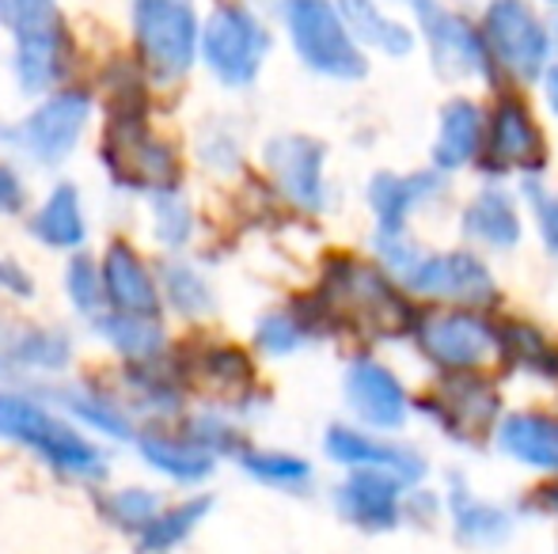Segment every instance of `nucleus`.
<instances>
[{
  "label": "nucleus",
  "mask_w": 558,
  "mask_h": 554,
  "mask_svg": "<svg viewBox=\"0 0 558 554\" xmlns=\"http://www.w3.org/2000/svg\"><path fill=\"white\" fill-rule=\"evenodd\" d=\"M0 444L27 456L65 487L96 490L114 479V448L69 421L43 387L0 380Z\"/></svg>",
  "instance_id": "obj_1"
},
{
  "label": "nucleus",
  "mask_w": 558,
  "mask_h": 554,
  "mask_svg": "<svg viewBox=\"0 0 558 554\" xmlns=\"http://www.w3.org/2000/svg\"><path fill=\"white\" fill-rule=\"evenodd\" d=\"M92 140H96V163L107 186L133 206L156 190L191 183L186 148L163 126V111L99 114Z\"/></svg>",
  "instance_id": "obj_2"
},
{
  "label": "nucleus",
  "mask_w": 558,
  "mask_h": 554,
  "mask_svg": "<svg viewBox=\"0 0 558 554\" xmlns=\"http://www.w3.org/2000/svg\"><path fill=\"white\" fill-rule=\"evenodd\" d=\"M96 88L81 76V81L31 99L15 119L0 122V152L20 160L31 175H61L96 137Z\"/></svg>",
  "instance_id": "obj_3"
},
{
  "label": "nucleus",
  "mask_w": 558,
  "mask_h": 554,
  "mask_svg": "<svg viewBox=\"0 0 558 554\" xmlns=\"http://www.w3.org/2000/svg\"><path fill=\"white\" fill-rule=\"evenodd\" d=\"M316 311L319 334L353 331L361 338H399V334L414 331L418 316L411 311V304L399 296V288L391 285L388 274H380L376 267L350 255H331L319 270V285L312 293H304Z\"/></svg>",
  "instance_id": "obj_4"
},
{
  "label": "nucleus",
  "mask_w": 558,
  "mask_h": 554,
  "mask_svg": "<svg viewBox=\"0 0 558 554\" xmlns=\"http://www.w3.org/2000/svg\"><path fill=\"white\" fill-rule=\"evenodd\" d=\"M198 0H125V50L163 107L198 73Z\"/></svg>",
  "instance_id": "obj_5"
},
{
  "label": "nucleus",
  "mask_w": 558,
  "mask_h": 554,
  "mask_svg": "<svg viewBox=\"0 0 558 554\" xmlns=\"http://www.w3.org/2000/svg\"><path fill=\"white\" fill-rule=\"evenodd\" d=\"M175 357L186 372L194 403H214L240 421L266 410V387L258 377V357L251 346L214 334L209 327L186 331L175 338Z\"/></svg>",
  "instance_id": "obj_6"
},
{
  "label": "nucleus",
  "mask_w": 558,
  "mask_h": 554,
  "mask_svg": "<svg viewBox=\"0 0 558 554\" xmlns=\"http://www.w3.org/2000/svg\"><path fill=\"white\" fill-rule=\"evenodd\" d=\"M270 50V20L255 0H209V8H202L198 69L221 91L255 88Z\"/></svg>",
  "instance_id": "obj_7"
},
{
  "label": "nucleus",
  "mask_w": 558,
  "mask_h": 554,
  "mask_svg": "<svg viewBox=\"0 0 558 554\" xmlns=\"http://www.w3.org/2000/svg\"><path fill=\"white\" fill-rule=\"evenodd\" d=\"M81 369V331L61 319L4 311V372L8 384L46 387Z\"/></svg>",
  "instance_id": "obj_8"
},
{
  "label": "nucleus",
  "mask_w": 558,
  "mask_h": 554,
  "mask_svg": "<svg viewBox=\"0 0 558 554\" xmlns=\"http://www.w3.org/2000/svg\"><path fill=\"white\" fill-rule=\"evenodd\" d=\"M286 27L296 61L327 81H361L368 61L335 12V0H281L274 12Z\"/></svg>",
  "instance_id": "obj_9"
},
{
  "label": "nucleus",
  "mask_w": 558,
  "mask_h": 554,
  "mask_svg": "<svg viewBox=\"0 0 558 554\" xmlns=\"http://www.w3.org/2000/svg\"><path fill=\"white\" fill-rule=\"evenodd\" d=\"M43 392L69 421H76L84 433L96 436L99 444H107L114 452L130 448V441L141 429L130 410H125L107 365L104 369H73L69 377L46 384Z\"/></svg>",
  "instance_id": "obj_10"
},
{
  "label": "nucleus",
  "mask_w": 558,
  "mask_h": 554,
  "mask_svg": "<svg viewBox=\"0 0 558 554\" xmlns=\"http://www.w3.org/2000/svg\"><path fill=\"white\" fill-rule=\"evenodd\" d=\"M263 171L274 198L301 213H324L327 209V145L312 134H270L263 140Z\"/></svg>",
  "instance_id": "obj_11"
},
{
  "label": "nucleus",
  "mask_w": 558,
  "mask_h": 554,
  "mask_svg": "<svg viewBox=\"0 0 558 554\" xmlns=\"http://www.w3.org/2000/svg\"><path fill=\"white\" fill-rule=\"evenodd\" d=\"M20 224L38 251L58 255V259L88 251L92 236H96L88 194L73 175H50V183L43 186V194H35Z\"/></svg>",
  "instance_id": "obj_12"
},
{
  "label": "nucleus",
  "mask_w": 558,
  "mask_h": 554,
  "mask_svg": "<svg viewBox=\"0 0 558 554\" xmlns=\"http://www.w3.org/2000/svg\"><path fill=\"white\" fill-rule=\"evenodd\" d=\"M111 380L122 395L125 410L133 415L137 426H153V421H179L186 415V407L194 403L186 372L171 354L156 357V361H137V365H107Z\"/></svg>",
  "instance_id": "obj_13"
},
{
  "label": "nucleus",
  "mask_w": 558,
  "mask_h": 554,
  "mask_svg": "<svg viewBox=\"0 0 558 554\" xmlns=\"http://www.w3.org/2000/svg\"><path fill=\"white\" fill-rule=\"evenodd\" d=\"M130 452L137 456V464L153 475V482L168 490H206L214 482V475L221 471L209 452H202L191 436L179 429V421H153L141 426L137 436L130 441Z\"/></svg>",
  "instance_id": "obj_14"
},
{
  "label": "nucleus",
  "mask_w": 558,
  "mask_h": 554,
  "mask_svg": "<svg viewBox=\"0 0 558 554\" xmlns=\"http://www.w3.org/2000/svg\"><path fill=\"white\" fill-rule=\"evenodd\" d=\"M483 38L494 65L509 69L521 81H536L551 53V35H547L544 20L524 0H490Z\"/></svg>",
  "instance_id": "obj_15"
},
{
  "label": "nucleus",
  "mask_w": 558,
  "mask_h": 554,
  "mask_svg": "<svg viewBox=\"0 0 558 554\" xmlns=\"http://www.w3.org/2000/svg\"><path fill=\"white\" fill-rule=\"evenodd\" d=\"M99 278H104L107 308L137 311V316H163L160 285H156V255L141 239L114 232L96 247Z\"/></svg>",
  "instance_id": "obj_16"
},
{
  "label": "nucleus",
  "mask_w": 558,
  "mask_h": 554,
  "mask_svg": "<svg viewBox=\"0 0 558 554\" xmlns=\"http://www.w3.org/2000/svg\"><path fill=\"white\" fill-rule=\"evenodd\" d=\"M156 285H160V308L171 327L198 331L209 327L221 311V293L209 267L198 255H168L156 259Z\"/></svg>",
  "instance_id": "obj_17"
},
{
  "label": "nucleus",
  "mask_w": 558,
  "mask_h": 554,
  "mask_svg": "<svg viewBox=\"0 0 558 554\" xmlns=\"http://www.w3.org/2000/svg\"><path fill=\"white\" fill-rule=\"evenodd\" d=\"M414 338H418L422 354L448 372H475L498 346V334L468 311H441V316L418 319Z\"/></svg>",
  "instance_id": "obj_18"
},
{
  "label": "nucleus",
  "mask_w": 558,
  "mask_h": 554,
  "mask_svg": "<svg viewBox=\"0 0 558 554\" xmlns=\"http://www.w3.org/2000/svg\"><path fill=\"white\" fill-rule=\"evenodd\" d=\"M92 342L107 354V365H137L156 361V357L171 354L175 346V327L163 316H137V311H114L104 308L88 327H84Z\"/></svg>",
  "instance_id": "obj_19"
},
{
  "label": "nucleus",
  "mask_w": 558,
  "mask_h": 554,
  "mask_svg": "<svg viewBox=\"0 0 558 554\" xmlns=\"http://www.w3.org/2000/svg\"><path fill=\"white\" fill-rule=\"evenodd\" d=\"M141 229H145V247L156 259L168 255H198L202 244V209L186 186H168L137 201Z\"/></svg>",
  "instance_id": "obj_20"
},
{
  "label": "nucleus",
  "mask_w": 558,
  "mask_h": 554,
  "mask_svg": "<svg viewBox=\"0 0 558 554\" xmlns=\"http://www.w3.org/2000/svg\"><path fill=\"white\" fill-rule=\"evenodd\" d=\"M418 15H422V30L429 38V50H434L437 73L494 81V58L486 50L483 30H475V23L456 12H445V8H434V0L418 4Z\"/></svg>",
  "instance_id": "obj_21"
},
{
  "label": "nucleus",
  "mask_w": 558,
  "mask_h": 554,
  "mask_svg": "<svg viewBox=\"0 0 558 554\" xmlns=\"http://www.w3.org/2000/svg\"><path fill=\"white\" fill-rule=\"evenodd\" d=\"M407 285L422 296H434V300H460L475 304V308L498 300V285H494L490 270L471 251H448L434 255V259H418L407 270Z\"/></svg>",
  "instance_id": "obj_22"
},
{
  "label": "nucleus",
  "mask_w": 558,
  "mask_h": 554,
  "mask_svg": "<svg viewBox=\"0 0 558 554\" xmlns=\"http://www.w3.org/2000/svg\"><path fill=\"white\" fill-rule=\"evenodd\" d=\"M399 497L403 482L376 467H353L335 487V509L345 525L365 528V532H388L399 525Z\"/></svg>",
  "instance_id": "obj_23"
},
{
  "label": "nucleus",
  "mask_w": 558,
  "mask_h": 554,
  "mask_svg": "<svg viewBox=\"0 0 558 554\" xmlns=\"http://www.w3.org/2000/svg\"><path fill=\"white\" fill-rule=\"evenodd\" d=\"M217 513V497L209 490H186L168 494V502L156 509V517L130 540L133 554H179L194 543V535L209 525Z\"/></svg>",
  "instance_id": "obj_24"
},
{
  "label": "nucleus",
  "mask_w": 558,
  "mask_h": 554,
  "mask_svg": "<svg viewBox=\"0 0 558 554\" xmlns=\"http://www.w3.org/2000/svg\"><path fill=\"white\" fill-rule=\"evenodd\" d=\"M345 407L353 410L365 426L373 429H399L407 421V392L399 384V377L391 369H384L380 361H357L345 365L342 377Z\"/></svg>",
  "instance_id": "obj_25"
},
{
  "label": "nucleus",
  "mask_w": 558,
  "mask_h": 554,
  "mask_svg": "<svg viewBox=\"0 0 558 554\" xmlns=\"http://www.w3.org/2000/svg\"><path fill=\"white\" fill-rule=\"evenodd\" d=\"M183 148H186V163H191L194 171H202V175L217 178V183H235V178H243L251 168L243 130H240V122L228 119V114H206V119L194 122Z\"/></svg>",
  "instance_id": "obj_26"
},
{
  "label": "nucleus",
  "mask_w": 558,
  "mask_h": 554,
  "mask_svg": "<svg viewBox=\"0 0 558 554\" xmlns=\"http://www.w3.org/2000/svg\"><path fill=\"white\" fill-rule=\"evenodd\" d=\"M483 168L490 175H506V171H532L544 168V137H539L536 122H532L529 107L521 99H501L490 122V145H486Z\"/></svg>",
  "instance_id": "obj_27"
},
{
  "label": "nucleus",
  "mask_w": 558,
  "mask_h": 554,
  "mask_svg": "<svg viewBox=\"0 0 558 554\" xmlns=\"http://www.w3.org/2000/svg\"><path fill=\"white\" fill-rule=\"evenodd\" d=\"M324 452L327 459L338 467H376V471L396 475L399 482H418L426 475V464H422L418 452L399 448V444H384L376 436L361 433L353 426H331L324 436Z\"/></svg>",
  "instance_id": "obj_28"
},
{
  "label": "nucleus",
  "mask_w": 558,
  "mask_h": 554,
  "mask_svg": "<svg viewBox=\"0 0 558 554\" xmlns=\"http://www.w3.org/2000/svg\"><path fill=\"white\" fill-rule=\"evenodd\" d=\"M426 410H434L452 436L478 441L486 426L498 418V392H494V384L478 380L475 372H460V377L448 380L434 403H426Z\"/></svg>",
  "instance_id": "obj_29"
},
{
  "label": "nucleus",
  "mask_w": 558,
  "mask_h": 554,
  "mask_svg": "<svg viewBox=\"0 0 558 554\" xmlns=\"http://www.w3.org/2000/svg\"><path fill=\"white\" fill-rule=\"evenodd\" d=\"M168 502V490L160 482H145V479H125V482H114L107 479L104 487L92 490V505H96V517L104 520L111 532L133 535L156 517V509Z\"/></svg>",
  "instance_id": "obj_30"
},
{
  "label": "nucleus",
  "mask_w": 558,
  "mask_h": 554,
  "mask_svg": "<svg viewBox=\"0 0 558 554\" xmlns=\"http://www.w3.org/2000/svg\"><path fill=\"white\" fill-rule=\"evenodd\" d=\"M316 338H324V334H319V323L304 293L281 308H266L251 327V349H255V357H270V361L301 354Z\"/></svg>",
  "instance_id": "obj_31"
},
{
  "label": "nucleus",
  "mask_w": 558,
  "mask_h": 554,
  "mask_svg": "<svg viewBox=\"0 0 558 554\" xmlns=\"http://www.w3.org/2000/svg\"><path fill=\"white\" fill-rule=\"evenodd\" d=\"M441 190V175L437 171H418V175H391L380 171L368 183V206L376 213V236H403L407 217L414 206Z\"/></svg>",
  "instance_id": "obj_32"
},
{
  "label": "nucleus",
  "mask_w": 558,
  "mask_h": 554,
  "mask_svg": "<svg viewBox=\"0 0 558 554\" xmlns=\"http://www.w3.org/2000/svg\"><path fill=\"white\" fill-rule=\"evenodd\" d=\"M179 429H183L202 452H209L217 464H235V459L243 456V448L251 444L247 421L214 407V403H191L186 415L179 418Z\"/></svg>",
  "instance_id": "obj_33"
},
{
  "label": "nucleus",
  "mask_w": 558,
  "mask_h": 554,
  "mask_svg": "<svg viewBox=\"0 0 558 554\" xmlns=\"http://www.w3.org/2000/svg\"><path fill=\"white\" fill-rule=\"evenodd\" d=\"M498 448L539 471H558V418L551 415H509L498 426Z\"/></svg>",
  "instance_id": "obj_34"
},
{
  "label": "nucleus",
  "mask_w": 558,
  "mask_h": 554,
  "mask_svg": "<svg viewBox=\"0 0 558 554\" xmlns=\"http://www.w3.org/2000/svg\"><path fill=\"white\" fill-rule=\"evenodd\" d=\"M448 505H452V525L460 543L468 547H494V543L509 540L513 520L501 505L478 502L475 494H468L460 475H452V490H448Z\"/></svg>",
  "instance_id": "obj_35"
},
{
  "label": "nucleus",
  "mask_w": 558,
  "mask_h": 554,
  "mask_svg": "<svg viewBox=\"0 0 558 554\" xmlns=\"http://www.w3.org/2000/svg\"><path fill=\"white\" fill-rule=\"evenodd\" d=\"M235 467H240L251 482H258V487H266V490H278V494H304V490L312 487V479H316V471H312V464L304 456L286 452V448H263V444H255V441L243 448Z\"/></svg>",
  "instance_id": "obj_36"
},
{
  "label": "nucleus",
  "mask_w": 558,
  "mask_h": 554,
  "mask_svg": "<svg viewBox=\"0 0 558 554\" xmlns=\"http://www.w3.org/2000/svg\"><path fill=\"white\" fill-rule=\"evenodd\" d=\"M335 12L357 46H373V50H384L391 58H403V53L414 50L411 30L403 23L388 20L373 0H335Z\"/></svg>",
  "instance_id": "obj_37"
},
{
  "label": "nucleus",
  "mask_w": 558,
  "mask_h": 554,
  "mask_svg": "<svg viewBox=\"0 0 558 554\" xmlns=\"http://www.w3.org/2000/svg\"><path fill=\"white\" fill-rule=\"evenodd\" d=\"M58 293L65 300V311L73 323L88 327L99 311L107 308V296H104V278H99V262H96V247L88 251H76L61 259L58 270Z\"/></svg>",
  "instance_id": "obj_38"
},
{
  "label": "nucleus",
  "mask_w": 558,
  "mask_h": 554,
  "mask_svg": "<svg viewBox=\"0 0 558 554\" xmlns=\"http://www.w3.org/2000/svg\"><path fill=\"white\" fill-rule=\"evenodd\" d=\"M463 232L475 244H486L494 251H509L521 244V213H517L513 198L506 190H483L463 213Z\"/></svg>",
  "instance_id": "obj_39"
},
{
  "label": "nucleus",
  "mask_w": 558,
  "mask_h": 554,
  "mask_svg": "<svg viewBox=\"0 0 558 554\" xmlns=\"http://www.w3.org/2000/svg\"><path fill=\"white\" fill-rule=\"evenodd\" d=\"M478 137H483V111L468 99H452L441 111V134H437L434 160L437 168L456 171L478 152Z\"/></svg>",
  "instance_id": "obj_40"
},
{
  "label": "nucleus",
  "mask_w": 558,
  "mask_h": 554,
  "mask_svg": "<svg viewBox=\"0 0 558 554\" xmlns=\"http://www.w3.org/2000/svg\"><path fill=\"white\" fill-rule=\"evenodd\" d=\"M69 12L61 0H0V35L8 42L27 35H43V30L69 27Z\"/></svg>",
  "instance_id": "obj_41"
},
{
  "label": "nucleus",
  "mask_w": 558,
  "mask_h": 554,
  "mask_svg": "<svg viewBox=\"0 0 558 554\" xmlns=\"http://www.w3.org/2000/svg\"><path fill=\"white\" fill-rule=\"evenodd\" d=\"M498 346H501V354H506L513 365H521V369L558 380V349L536 331V327L506 323V327H501V334H498Z\"/></svg>",
  "instance_id": "obj_42"
},
{
  "label": "nucleus",
  "mask_w": 558,
  "mask_h": 554,
  "mask_svg": "<svg viewBox=\"0 0 558 554\" xmlns=\"http://www.w3.org/2000/svg\"><path fill=\"white\" fill-rule=\"evenodd\" d=\"M31 201H35L31 171L20 160L0 152V221H23Z\"/></svg>",
  "instance_id": "obj_43"
},
{
  "label": "nucleus",
  "mask_w": 558,
  "mask_h": 554,
  "mask_svg": "<svg viewBox=\"0 0 558 554\" xmlns=\"http://www.w3.org/2000/svg\"><path fill=\"white\" fill-rule=\"evenodd\" d=\"M38 274L31 270V262L23 255H0V300L8 304V311H27L31 304H38Z\"/></svg>",
  "instance_id": "obj_44"
},
{
  "label": "nucleus",
  "mask_w": 558,
  "mask_h": 554,
  "mask_svg": "<svg viewBox=\"0 0 558 554\" xmlns=\"http://www.w3.org/2000/svg\"><path fill=\"white\" fill-rule=\"evenodd\" d=\"M524 194H529L532 209H536V221H539V232H544V244L551 247V255H558V198H555V194H547L544 186H536V183L524 186Z\"/></svg>",
  "instance_id": "obj_45"
},
{
  "label": "nucleus",
  "mask_w": 558,
  "mask_h": 554,
  "mask_svg": "<svg viewBox=\"0 0 558 554\" xmlns=\"http://www.w3.org/2000/svg\"><path fill=\"white\" fill-rule=\"evenodd\" d=\"M547 103H551V111L558 114V65L547 73Z\"/></svg>",
  "instance_id": "obj_46"
},
{
  "label": "nucleus",
  "mask_w": 558,
  "mask_h": 554,
  "mask_svg": "<svg viewBox=\"0 0 558 554\" xmlns=\"http://www.w3.org/2000/svg\"><path fill=\"white\" fill-rule=\"evenodd\" d=\"M539 505H544V509H551V513H558V487H544V490H539Z\"/></svg>",
  "instance_id": "obj_47"
},
{
  "label": "nucleus",
  "mask_w": 558,
  "mask_h": 554,
  "mask_svg": "<svg viewBox=\"0 0 558 554\" xmlns=\"http://www.w3.org/2000/svg\"><path fill=\"white\" fill-rule=\"evenodd\" d=\"M0 372H4V316H0Z\"/></svg>",
  "instance_id": "obj_48"
},
{
  "label": "nucleus",
  "mask_w": 558,
  "mask_h": 554,
  "mask_svg": "<svg viewBox=\"0 0 558 554\" xmlns=\"http://www.w3.org/2000/svg\"><path fill=\"white\" fill-rule=\"evenodd\" d=\"M411 4H414V8H418V4H426V0H411Z\"/></svg>",
  "instance_id": "obj_49"
}]
</instances>
